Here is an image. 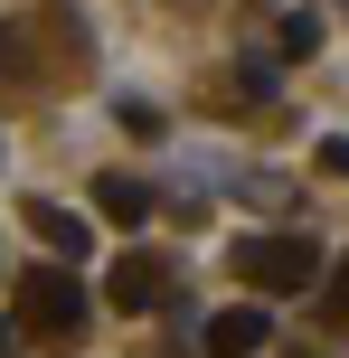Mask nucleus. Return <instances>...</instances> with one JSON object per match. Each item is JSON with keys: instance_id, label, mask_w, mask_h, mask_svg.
I'll list each match as a JSON object with an SVG mask.
<instances>
[{"instance_id": "7ed1b4c3", "label": "nucleus", "mask_w": 349, "mask_h": 358, "mask_svg": "<svg viewBox=\"0 0 349 358\" xmlns=\"http://www.w3.org/2000/svg\"><path fill=\"white\" fill-rule=\"evenodd\" d=\"M170 292H180V273H170V255H151V245H132L123 264H113V283H104V302H113V311H132V321H142V311H161Z\"/></svg>"}, {"instance_id": "39448f33", "label": "nucleus", "mask_w": 349, "mask_h": 358, "mask_svg": "<svg viewBox=\"0 0 349 358\" xmlns=\"http://www.w3.org/2000/svg\"><path fill=\"white\" fill-rule=\"evenodd\" d=\"M264 340H274V321H264L255 302H227L218 321H208V358H255Z\"/></svg>"}, {"instance_id": "20e7f679", "label": "nucleus", "mask_w": 349, "mask_h": 358, "mask_svg": "<svg viewBox=\"0 0 349 358\" xmlns=\"http://www.w3.org/2000/svg\"><path fill=\"white\" fill-rule=\"evenodd\" d=\"M29 227H38V245H48V264H85V245H94L66 198H29Z\"/></svg>"}, {"instance_id": "1a4fd4ad", "label": "nucleus", "mask_w": 349, "mask_h": 358, "mask_svg": "<svg viewBox=\"0 0 349 358\" xmlns=\"http://www.w3.org/2000/svg\"><path fill=\"white\" fill-rule=\"evenodd\" d=\"M321 311H331V321H349V264L331 273V292H321Z\"/></svg>"}, {"instance_id": "0eeeda50", "label": "nucleus", "mask_w": 349, "mask_h": 358, "mask_svg": "<svg viewBox=\"0 0 349 358\" xmlns=\"http://www.w3.org/2000/svg\"><path fill=\"white\" fill-rule=\"evenodd\" d=\"M236 94L264 104V94H274V57H236Z\"/></svg>"}, {"instance_id": "423d86ee", "label": "nucleus", "mask_w": 349, "mask_h": 358, "mask_svg": "<svg viewBox=\"0 0 349 358\" xmlns=\"http://www.w3.org/2000/svg\"><path fill=\"white\" fill-rule=\"evenodd\" d=\"M94 208H104L113 227H142V217L161 208V189H151V179H132V170H104V179H94Z\"/></svg>"}, {"instance_id": "f257e3e1", "label": "nucleus", "mask_w": 349, "mask_h": 358, "mask_svg": "<svg viewBox=\"0 0 349 358\" xmlns=\"http://www.w3.org/2000/svg\"><path fill=\"white\" fill-rule=\"evenodd\" d=\"M10 321H19V340H76V330H85V283H76V264H29L10 283Z\"/></svg>"}, {"instance_id": "f8f14e48", "label": "nucleus", "mask_w": 349, "mask_h": 358, "mask_svg": "<svg viewBox=\"0 0 349 358\" xmlns=\"http://www.w3.org/2000/svg\"><path fill=\"white\" fill-rule=\"evenodd\" d=\"M302 358H312V349H302Z\"/></svg>"}, {"instance_id": "9d476101", "label": "nucleus", "mask_w": 349, "mask_h": 358, "mask_svg": "<svg viewBox=\"0 0 349 358\" xmlns=\"http://www.w3.org/2000/svg\"><path fill=\"white\" fill-rule=\"evenodd\" d=\"M0 76H29L19 66V29H0Z\"/></svg>"}, {"instance_id": "f03ea898", "label": "nucleus", "mask_w": 349, "mask_h": 358, "mask_svg": "<svg viewBox=\"0 0 349 358\" xmlns=\"http://www.w3.org/2000/svg\"><path fill=\"white\" fill-rule=\"evenodd\" d=\"M227 273L255 283V292H302V283H321V245L312 236H236Z\"/></svg>"}, {"instance_id": "9b49d317", "label": "nucleus", "mask_w": 349, "mask_h": 358, "mask_svg": "<svg viewBox=\"0 0 349 358\" xmlns=\"http://www.w3.org/2000/svg\"><path fill=\"white\" fill-rule=\"evenodd\" d=\"M0 358H19V321H0Z\"/></svg>"}, {"instance_id": "6e6552de", "label": "nucleus", "mask_w": 349, "mask_h": 358, "mask_svg": "<svg viewBox=\"0 0 349 358\" xmlns=\"http://www.w3.org/2000/svg\"><path fill=\"white\" fill-rule=\"evenodd\" d=\"M283 48L312 57V48H321V19H312V10H293V19H283Z\"/></svg>"}]
</instances>
